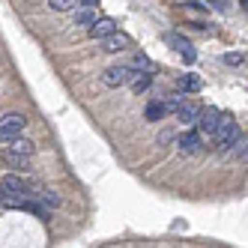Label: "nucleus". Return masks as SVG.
I'll return each instance as SVG.
<instances>
[{
	"instance_id": "nucleus-1",
	"label": "nucleus",
	"mask_w": 248,
	"mask_h": 248,
	"mask_svg": "<svg viewBox=\"0 0 248 248\" xmlns=\"http://www.w3.org/2000/svg\"><path fill=\"white\" fill-rule=\"evenodd\" d=\"M33 153H36L33 140H27V138H15V140H9V144H6L3 158H6L12 168H27V162H30Z\"/></svg>"
},
{
	"instance_id": "nucleus-2",
	"label": "nucleus",
	"mask_w": 248,
	"mask_h": 248,
	"mask_svg": "<svg viewBox=\"0 0 248 248\" xmlns=\"http://www.w3.org/2000/svg\"><path fill=\"white\" fill-rule=\"evenodd\" d=\"M239 138V126H236V120L230 117V114H221V123H218V129L212 132V144H216L221 153L230 150V144Z\"/></svg>"
},
{
	"instance_id": "nucleus-3",
	"label": "nucleus",
	"mask_w": 248,
	"mask_h": 248,
	"mask_svg": "<svg viewBox=\"0 0 248 248\" xmlns=\"http://www.w3.org/2000/svg\"><path fill=\"white\" fill-rule=\"evenodd\" d=\"M24 126H27V117L24 114H6V117H0V144H9V140L21 138Z\"/></svg>"
},
{
	"instance_id": "nucleus-4",
	"label": "nucleus",
	"mask_w": 248,
	"mask_h": 248,
	"mask_svg": "<svg viewBox=\"0 0 248 248\" xmlns=\"http://www.w3.org/2000/svg\"><path fill=\"white\" fill-rule=\"evenodd\" d=\"M132 75H135L132 66H111V69L102 72V84L105 87H123V84L132 81Z\"/></svg>"
},
{
	"instance_id": "nucleus-5",
	"label": "nucleus",
	"mask_w": 248,
	"mask_h": 248,
	"mask_svg": "<svg viewBox=\"0 0 248 248\" xmlns=\"http://www.w3.org/2000/svg\"><path fill=\"white\" fill-rule=\"evenodd\" d=\"M218 123H221V111L216 108V105H206V108H201V114H198V126H201V132L212 135V132L218 129Z\"/></svg>"
},
{
	"instance_id": "nucleus-6",
	"label": "nucleus",
	"mask_w": 248,
	"mask_h": 248,
	"mask_svg": "<svg viewBox=\"0 0 248 248\" xmlns=\"http://www.w3.org/2000/svg\"><path fill=\"white\" fill-rule=\"evenodd\" d=\"M168 45H173L176 51H180V57L186 60V63H194V60H198V51H194L191 48V42L186 39V36H180V33H168Z\"/></svg>"
},
{
	"instance_id": "nucleus-7",
	"label": "nucleus",
	"mask_w": 248,
	"mask_h": 248,
	"mask_svg": "<svg viewBox=\"0 0 248 248\" xmlns=\"http://www.w3.org/2000/svg\"><path fill=\"white\" fill-rule=\"evenodd\" d=\"M87 33H90L96 42H102V39H108L111 33H117V24H114L111 18H96L90 27H87Z\"/></svg>"
},
{
	"instance_id": "nucleus-8",
	"label": "nucleus",
	"mask_w": 248,
	"mask_h": 248,
	"mask_svg": "<svg viewBox=\"0 0 248 248\" xmlns=\"http://www.w3.org/2000/svg\"><path fill=\"white\" fill-rule=\"evenodd\" d=\"M180 153H183V155L201 153V135H198V132H186V135H180Z\"/></svg>"
},
{
	"instance_id": "nucleus-9",
	"label": "nucleus",
	"mask_w": 248,
	"mask_h": 248,
	"mask_svg": "<svg viewBox=\"0 0 248 248\" xmlns=\"http://www.w3.org/2000/svg\"><path fill=\"white\" fill-rule=\"evenodd\" d=\"M126 48H129V39L123 33H111L108 39H102V51H108V54H117V51H126Z\"/></svg>"
},
{
	"instance_id": "nucleus-10",
	"label": "nucleus",
	"mask_w": 248,
	"mask_h": 248,
	"mask_svg": "<svg viewBox=\"0 0 248 248\" xmlns=\"http://www.w3.org/2000/svg\"><path fill=\"white\" fill-rule=\"evenodd\" d=\"M129 84H132V90H135V93H144L147 87L153 84V72L140 69V72H135V75H132V81H129Z\"/></svg>"
},
{
	"instance_id": "nucleus-11",
	"label": "nucleus",
	"mask_w": 248,
	"mask_h": 248,
	"mask_svg": "<svg viewBox=\"0 0 248 248\" xmlns=\"http://www.w3.org/2000/svg\"><path fill=\"white\" fill-rule=\"evenodd\" d=\"M33 201H42L45 206H51V209H54V206H60V198H57V194L54 191H51V188H36V198H33Z\"/></svg>"
},
{
	"instance_id": "nucleus-12",
	"label": "nucleus",
	"mask_w": 248,
	"mask_h": 248,
	"mask_svg": "<svg viewBox=\"0 0 248 248\" xmlns=\"http://www.w3.org/2000/svg\"><path fill=\"white\" fill-rule=\"evenodd\" d=\"M198 114H201V108H198V105H183V108L180 111H176V117H180V123H198Z\"/></svg>"
},
{
	"instance_id": "nucleus-13",
	"label": "nucleus",
	"mask_w": 248,
	"mask_h": 248,
	"mask_svg": "<svg viewBox=\"0 0 248 248\" xmlns=\"http://www.w3.org/2000/svg\"><path fill=\"white\" fill-rule=\"evenodd\" d=\"M168 111H165V105L162 102H150L147 105V111H144V120H150V123H155V120H162Z\"/></svg>"
},
{
	"instance_id": "nucleus-14",
	"label": "nucleus",
	"mask_w": 248,
	"mask_h": 248,
	"mask_svg": "<svg viewBox=\"0 0 248 248\" xmlns=\"http://www.w3.org/2000/svg\"><path fill=\"white\" fill-rule=\"evenodd\" d=\"M96 21V9L90 6V9H78L75 12V24H81V27H90Z\"/></svg>"
},
{
	"instance_id": "nucleus-15",
	"label": "nucleus",
	"mask_w": 248,
	"mask_h": 248,
	"mask_svg": "<svg viewBox=\"0 0 248 248\" xmlns=\"http://www.w3.org/2000/svg\"><path fill=\"white\" fill-rule=\"evenodd\" d=\"M201 87H203V81H201L198 75H186V78H183V93H198Z\"/></svg>"
},
{
	"instance_id": "nucleus-16",
	"label": "nucleus",
	"mask_w": 248,
	"mask_h": 248,
	"mask_svg": "<svg viewBox=\"0 0 248 248\" xmlns=\"http://www.w3.org/2000/svg\"><path fill=\"white\" fill-rule=\"evenodd\" d=\"M162 105H165V111H170V114H176V111H180V108H183V105H186V96H183V93H176V96H170V99H165Z\"/></svg>"
},
{
	"instance_id": "nucleus-17",
	"label": "nucleus",
	"mask_w": 248,
	"mask_h": 248,
	"mask_svg": "<svg viewBox=\"0 0 248 248\" xmlns=\"http://www.w3.org/2000/svg\"><path fill=\"white\" fill-rule=\"evenodd\" d=\"M48 6L57 9V12H69V9H75L78 3H75V0H48Z\"/></svg>"
},
{
	"instance_id": "nucleus-18",
	"label": "nucleus",
	"mask_w": 248,
	"mask_h": 248,
	"mask_svg": "<svg viewBox=\"0 0 248 248\" xmlns=\"http://www.w3.org/2000/svg\"><path fill=\"white\" fill-rule=\"evenodd\" d=\"M173 140H176V135H173L170 129H168V132H162V135H158V144H162V147H170Z\"/></svg>"
},
{
	"instance_id": "nucleus-19",
	"label": "nucleus",
	"mask_w": 248,
	"mask_h": 248,
	"mask_svg": "<svg viewBox=\"0 0 248 248\" xmlns=\"http://www.w3.org/2000/svg\"><path fill=\"white\" fill-rule=\"evenodd\" d=\"M224 60H227V63H230V66H239V63H242V60H245V57H242V54H227V57H224Z\"/></svg>"
},
{
	"instance_id": "nucleus-20",
	"label": "nucleus",
	"mask_w": 248,
	"mask_h": 248,
	"mask_svg": "<svg viewBox=\"0 0 248 248\" xmlns=\"http://www.w3.org/2000/svg\"><path fill=\"white\" fill-rule=\"evenodd\" d=\"M75 3H78L81 9H90V6H96V3H99V0H75Z\"/></svg>"
},
{
	"instance_id": "nucleus-21",
	"label": "nucleus",
	"mask_w": 248,
	"mask_h": 248,
	"mask_svg": "<svg viewBox=\"0 0 248 248\" xmlns=\"http://www.w3.org/2000/svg\"><path fill=\"white\" fill-rule=\"evenodd\" d=\"M239 3H242V9H245V12H248V0H239Z\"/></svg>"
}]
</instances>
